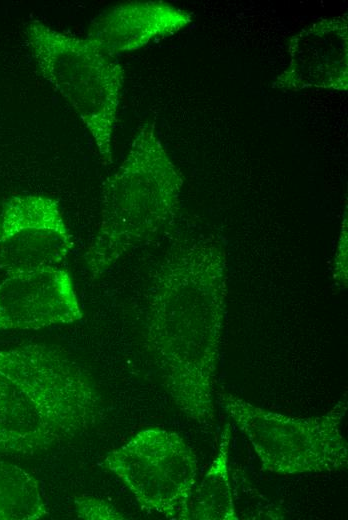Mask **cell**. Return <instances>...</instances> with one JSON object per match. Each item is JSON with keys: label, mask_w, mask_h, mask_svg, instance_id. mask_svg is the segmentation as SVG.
Wrapping results in <instances>:
<instances>
[{"label": "cell", "mask_w": 348, "mask_h": 520, "mask_svg": "<svg viewBox=\"0 0 348 520\" xmlns=\"http://www.w3.org/2000/svg\"><path fill=\"white\" fill-rule=\"evenodd\" d=\"M221 244L173 251L158 268L148 300L145 341L178 409L198 424L214 420V385L226 307Z\"/></svg>", "instance_id": "6da1fadb"}, {"label": "cell", "mask_w": 348, "mask_h": 520, "mask_svg": "<svg viewBox=\"0 0 348 520\" xmlns=\"http://www.w3.org/2000/svg\"><path fill=\"white\" fill-rule=\"evenodd\" d=\"M91 376L62 349L34 343L0 349V453L34 455L103 419Z\"/></svg>", "instance_id": "7a4b0ae2"}, {"label": "cell", "mask_w": 348, "mask_h": 520, "mask_svg": "<svg viewBox=\"0 0 348 520\" xmlns=\"http://www.w3.org/2000/svg\"><path fill=\"white\" fill-rule=\"evenodd\" d=\"M183 183L154 122L144 123L127 157L103 185L100 225L84 254L93 280L174 221Z\"/></svg>", "instance_id": "3957f363"}, {"label": "cell", "mask_w": 348, "mask_h": 520, "mask_svg": "<svg viewBox=\"0 0 348 520\" xmlns=\"http://www.w3.org/2000/svg\"><path fill=\"white\" fill-rule=\"evenodd\" d=\"M26 41L42 77L66 100L91 135L104 165L113 162L112 137L124 70L94 42L32 21Z\"/></svg>", "instance_id": "277c9868"}, {"label": "cell", "mask_w": 348, "mask_h": 520, "mask_svg": "<svg viewBox=\"0 0 348 520\" xmlns=\"http://www.w3.org/2000/svg\"><path fill=\"white\" fill-rule=\"evenodd\" d=\"M346 395L327 413L308 418L271 412L230 393H219L218 401L251 443L263 470L293 475L347 467L348 445L340 428Z\"/></svg>", "instance_id": "5b68a950"}, {"label": "cell", "mask_w": 348, "mask_h": 520, "mask_svg": "<svg viewBox=\"0 0 348 520\" xmlns=\"http://www.w3.org/2000/svg\"><path fill=\"white\" fill-rule=\"evenodd\" d=\"M140 506L169 519L189 520L198 462L177 433L158 427L136 433L104 460Z\"/></svg>", "instance_id": "8992f818"}, {"label": "cell", "mask_w": 348, "mask_h": 520, "mask_svg": "<svg viewBox=\"0 0 348 520\" xmlns=\"http://www.w3.org/2000/svg\"><path fill=\"white\" fill-rule=\"evenodd\" d=\"M74 241L59 204L44 195H17L0 210V269L58 267Z\"/></svg>", "instance_id": "52a82bcc"}, {"label": "cell", "mask_w": 348, "mask_h": 520, "mask_svg": "<svg viewBox=\"0 0 348 520\" xmlns=\"http://www.w3.org/2000/svg\"><path fill=\"white\" fill-rule=\"evenodd\" d=\"M82 317L72 278L64 269L13 271L0 282V331L38 330Z\"/></svg>", "instance_id": "ba28073f"}, {"label": "cell", "mask_w": 348, "mask_h": 520, "mask_svg": "<svg viewBox=\"0 0 348 520\" xmlns=\"http://www.w3.org/2000/svg\"><path fill=\"white\" fill-rule=\"evenodd\" d=\"M347 14L321 19L293 35L288 67L272 83L275 89L348 88Z\"/></svg>", "instance_id": "9c48e42d"}, {"label": "cell", "mask_w": 348, "mask_h": 520, "mask_svg": "<svg viewBox=\"0 0 348 520\" xmlns=\"http://www.w3.org/2000/svg\"><path fill=\"white\" fill-rule=\"evenodd\" d=\"M192 22V15L163 1L116 5L96 17L87 38L108 54L135 51L154 39L169 36Z\"/></svg>", "instance_id": "30bf717a"}, {"label": "cell", "mask_w": 348, "mask_h": 520, "mask_svg": "<svg viewBox=\"0 0 348 520\" xmlns=\"http://www.w3.org/2000/svg\"><path fill=\"white\" fill-rule=\"evenodd\" d=\"M230 424L224 426L218 452L204 478L195 487L189 506V520L238 519L228 474Z\"/></svg>", "instance_id": "8fae6325"}, {"label": "cell", "mask_w": 348, "mask_h": 520, "mask_svg": "<svg viewBox=\"0 0 348 520\" xmlns=\"http://www.w3.org/2000/svg\"><path fill=\"white\" fill-rule=\"evenodd\" d=\"M48 514L37 479L18 465L0 461V520H36Z\"/></svg>", "instance_id": "7c38bea8"}, {"label": "cell", "mask_w": 348, "mask_h": 520, "mask_svg": "<svg viewBox=\"0 0 348 520\" xmlns=\"http://www.w3.org/2000/svg\"><path fill=\"white\" fill-rule=\"evenodd\" d=\"M76 513L78 518L88 520H117L124 519L114 506L105 500L81 496L75 500Z\"/></svg>", "instance_id": "4fadbf2b"}, {"label": "cell", "mask_w": 348, "mask_h": 520, "mask_svg": "<svg viewBox=\"0 0 348 520\" xmlns=\"http://www.w3.org/2000/svg\"><path fill=\"white\" fill-rule=\"evenodd\" d=\"M333 278L335 282L346 287L347 285V218L343 219L340 235L335 251L333 264Z\"/></svg>", "instance_id": "5bb4252c"}]
</instances>
